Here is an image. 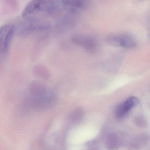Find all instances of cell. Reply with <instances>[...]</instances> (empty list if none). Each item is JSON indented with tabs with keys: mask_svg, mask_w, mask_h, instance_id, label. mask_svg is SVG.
<instances>
[{
	"mask_svg": "<svg viewBox=\"0 0 150 150\" xmlns=\"http://www.w3.org/2000/svg\"><path fill=\"white\" fill-rule=\"evenodd\" d=\"M55 4L54 0H32L23 9L22 16L28 21H35L51 14Z\"/></svg>",
	"mask_w": 150,
	"mask_h": 150,
	"instance_id": "6da1fadb",
	"label": "cell"
},
{
	"mask_svg": "<svg viewBox=\"0 0 150 150\" xmlns=\"http://www.w3.org/2000/svg\"><path fill=\"white\" fill-rule=\"evenodd\" d=\"M105 42L112 46L126 49H134L137 46L135 38L129 35L123 34L110 35L106 38Z\"/></svg>",
	"mask_w": 150,
	"mask_h": 150,
	"instance_id": "7a4b0ae2",
	"label": "cell"
},
{
	"mask_svg": "<svg viewBox=\"0 0 150 150\" xmlns=\"http://www.w3.org/2000/svg\"><path fill=\"white\" fill-rule=\"evenodd\" d=\"M14 32V26L11 24L4 25L0 29V46L1 52L5 53L8 50Z\"/></svg>",
	"mask_w": 150,
	"mask_h": 150,
	"instance_id": "3957f363",
	"label": "cell"
},
{
	"mask_svg": "<svg viewBox=\"0 0 150 150\" xmlns=\"http://www.w3.org/2000/svg\"><path fill=\"white\" fill-rule=\"evenodd\" d=\"M138 99L134 96L129 97L117 108L116 115L118 118L124 117L133 107L138 103Z\"/></svg>",
	"mask_w": 150,
	"mask_h": 150,
	"instance_id": "277c9868",
	"label": "cell"
},
{
	"mask_svg": "<svg viewBox=\"0 0 150 150\" xmlns=\"http://www.w3.org/2000/svg\"><path fill=\"white\" fill-rule=\"evenodd\" d=\"M86 0H62V6L67 12L76 13L85 7Z\"/></svg>",
	"mask_w": 150,
	"mask_h": 150,
	"instance_id": "5b68a950",
	"label": "cell"
},
{
	"mask_svg": "<svg viewBox=\"0 0 150 150\" xmlns=\"http://www.w3.org/2000/svg\"><path fill=\"white\" fill-rule=\"evenodd\" d=\"M76 43L82 45L86 49L91 50H95L97 47V42L94 38L88 37L78 36L74 38Z\"/></svg>",
	"mask_w": 150,
	"mask_h": 150,
	"instance_id": "8992f818",
	"label": "cell"
},
{
	"mask_svg": "<svg viewBox=\"0 0 150 150\" xmlns=\"http://www.w3.org/2000/svg\"><path fill=\"white\" fill-rule=\"evenodd\" d=\"M136 122L137 124L140 127H143L144 126H145L146 124V122L144 118L140 117H139L137 118Z\"/></svg>",
	"mask_w": 150,
	"mask_h": 150,
	"instance_id": "52a82bcc",
	"label": "cell"
}]
</instances>
